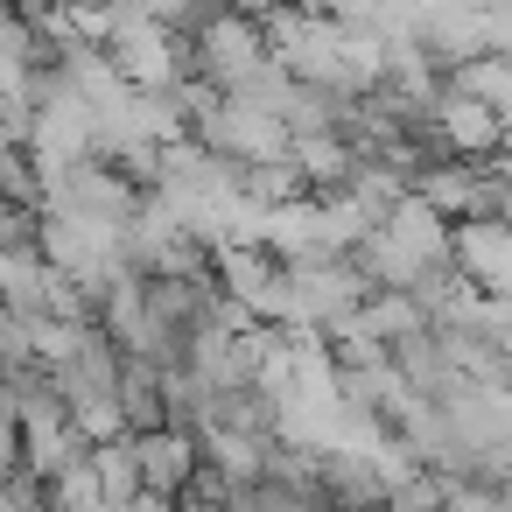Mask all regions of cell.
I'll return each mask as SVG.
<instances>
[{
    "label": "cell",
    "instance_id": "cell-1",
    "mask_svg": "<svg viewBox=\"0 0 512 512\" xmlns=\"http://www.w3.org/2000/svg\"><path fill=\"white\" fill-rule=\"evenodd\" d=\"M106 57L127 85H176L183 78V36H169L162 22L134 15V8H113V29H106Z\"/></svg>",
    "mask_w": 512,
    "mask_h": 512
},
{
    "label": "cell",
    "instance_id": "cell-6",
    "mask_svg": "<svg viewBox=\"0 0 512 512\" xmlns=\"http://www.w3.org/2000/svg\"><path fill=\"white\" fill-rule=\"evenodd\" d=\"M113 400H120V428L141 435V428H162V372L134 351H120V379H113Z\"/></svg>",
    "mask_w": 512,
    "mask_h": 512
},
{
    "label": "cell",
    "instance_id": "cell-2",
    "mask_svg": "<svg viewBox=\"0 0 512 512\" xmlns=\"http://www.w3.org/2000/svg\"><path fill=\"white\" fill-rule=\"evenodd\" d=\"M449 267L477 295L512 288V218H449Z\"/></svg>",
    "mask_w": 512,
    "mask_h": 512
},
{
    "label": "cell",
    "instance_id": "cell-3",
    "mask_svg": "<svg viewBox=\"0 0 512 512\" xmlns=\"http://www.w3.org/2000/svg\"><path fill=\"white\" fill-rule=\"evenodd\" d=\"M428 120H435V134H442V148L463 155V162L505 148V113H491V106H477V99H463V92H449V85H435Z\"/></svg>",
    "mask_w": 512,
    "mask_h": 512
},
{
    "label": "cell",
    "instance_id": "cell-7",
    "mask_svg": "<svg viewBox=\"0 0 512 512\" xmlns=\"http://www.w3.org/2000/svg\"><path fill=\"white\" fill-rule=\"evenodd\" d=\"M379 225H386L400 246H414L421 260H449V218H442L435 204H421L414 190H400V204H393Z\"/></svg>",
    "mask_w": 512,
    "mask_h": 512
},
{
    "label": "cell",
    "instance_id": "cell-4",
    "mask_svg": "<svg viewBox=\"0 0 512 512\" xmlns=\"http://www.w3.org/2000/svg\"><path fill=\"white\" fill-rule=\"evenodd\" d=\"M134 463H141V491L176 498V491L190 484V470H197V442L162 421V428H141V435H134Z\"/></svg>",
    "mask_w": 512,
    "mask_h": 512
},
{
    "label": "cell",
    "instance_id": "cell-13",
    "mask_svg": "<svg viewBox=\"0 0 512 512\" xmlns=\"http://www.w3.org/2000/svg\"><path fill=\"white\" fill-rule=\"evenodd\" d=\"M470 8H505V15H512V0H470Z\"/></svg>",
    "mask_w": 512,
    "mask_h": 512
},
{
    "label": "cell",
    "instance_id": "cell-10",
    "mask_svg": "<svg viewBox=\"0 0 512 512\" xmlns=\"http://www.w3.org/2000/svg\"><path fill=\"white\" fill-rule=\"evenodd\" d=\"M421 323H428V316L414 309V295H407V288H372V295L358 302V330H365V337H379V344H400V337H407V330H421Z\"/></svg>",
    "mask_w": 512,
    "mask_h": 512
},
{
    "label": "cell",
    "instance_id": "cell-8",
    "mask_svg": "<svg viewBox=\"0 0 512 512\" xmlns=\"http://www.w3.org/2000/svg\"><path fill=\"white\" fill-rule=\"evenodd\" d=\"M288 162L302 169V183L309 190H337L344 176H351V148H344V134H288Z\"/></svg>",
    "mask_w": 512,
    "mask_h": 512
},
{
    "label": "cell",
    "instance_id": "cell-12",
    "mask_svg": "<svg viewBox=\"0 0 512 512\" xmlns=\"http://www.w3.org/2000/svg\"><path fill=\"white\" fill-rule=\"evenodd\" d=\"M218 8V0H134V15H148V22H162L169 36H190L204 15Z\"/></svg>",
    "mask_w": 512,
    "mask_h": 512
},
{
    "label": "cell",
    "instance_id": "cell-5",
    "mask_svg": "<svg viewBox=\"0 0 512 512\" xmlns=\"http://www.w3.org/2000/svg\"><path fill=\"white\" fill-rule=\"evenodd\" d=\"M442 85L463 92V99H477V106H491V113H512V57H505V50H470V57H456V64L442 71Z\"/></svg>",
    "mask_w": 512,
    "mask_h": 512
},
{
    "label": "cell",
    "instance_id": "cell-9",
    "mask_svg": "<svg viewBox=\"0 0 512 512\" xmlns=\"http://www.w3.org/2000/svg\"><path fill=\"white\" fill-rule=\"evenodd\" d=\"M232 190H239L246 204H260V211L309 197V183H302V169H295L288 155H281V162H239V169H232Z\"/></svg>",
    "mask_w": 512,
    "mask_h": 512
},
{
    "label": "cell",
    "instance_id": "cell-11",
    "mask_svg": "<svg viewBox=\"0 0 512 512\" xmlns=\"http://www.w3.org/2000/svg\"><path fill=\"white\" fill-rule=\"evenodd\" d=\"M92 477H99V491H106V505H127L134 491H141V463H134V435H106V442H92Z\"/></svg>",
    "mask_w": 512,
    "mask_h": 512
}]
</instances>
